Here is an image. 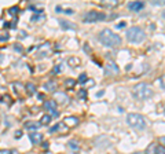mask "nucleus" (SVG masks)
Masks as SVG:
<instances>
[{"label":"nucleus","instance_id":"nucleus-18","mask_svg":"<svg viewBox=\"0 0 165 154\" xmlns=\"http://www.w3.org/2000/svg\"><path fill=\"white\" fill-rule=\"evenodd\" d=\"M74 85H76V80L67 79L66 81H65V87H66V88H73Z\"/></svg>","mask_w":165,"mask_h":154},{"label":"nucleus","instance_id":"nucleus-6","mask_svg":"<svg viewBox=\"0 0 165 154\" xmlns=\"http://www.w3.org/2000/svg\"><path fill=\"white\" fill-rule=\"evenodd\" d=\"M119 66L116 65V62H113V61H110L106 66H105V75L106 76H116L119 75Z\"/></svg>","mask_w":165,"mask_h":154},{"label":"nucleus","instance_id":"nucleus-20","mask_svg":"<svg viewBox=\"0 0 165 154\" xmlns=\"http://www.w3.org/2000/svg\"><path fill=\"white\" fill-rule=\"evenodd\" d=\"M67 62H69V65H78L80 64V59L78 58H76V57H72V58H69V61H67Z\"/></svg>","mask_w":165,"mask_h":154},{"label":"nucleus","instance_id":"nucleus-3","mask_svg":"<svg viewBox=\"0 0 165 154\" xmlns=\"http://www.w3.org/2000/svg\"><path fill=\"white\" fill-rule=\"evenodd\" d=\"M127 122H128L129 127L135 128V129H138V131H142L146 128V120H144V117L142 114H138V113H129L128 116H127Z\"/></svg>","mask_w":165,"mask_h":154},{"label":"nucleus","instance_id":"nucleus-19","mask_svg":"<svg viewBox=\"0 0 165 154\" xmlns=\"http://www.w3.org/2000/svg\"><path fill=\"white\" fill-rule=\"evenodd\" d=\"M155 147H157V144L151 143L149 147H147V150H146V154H154L155 153Z\"/></svg>","mask_w":165,"mask_h":154},{"label":"nucleus","instance_id":"nucleus-5","mask_svg":"<svg viewBox=\"0 0 165 154\" xmlns=\"http://www.w3.org/2000/svg\"><path fill=\"white\" fill-rule=\"evenodd\" d=\"M106 18V15L103 12H99V11H88L82 15V22L84 23H94V22L98 21H103Z\"/></svg>","mask_w":165,"mask_h":154},{"label":"nucleus","instance_id":"nucleus-24","mask_svg":"<svg viewBox=\"0 0 165 154\" xmlns=\"http://www.w3.org/2000/svg\"><path fill=\"white\" fill-rule=\"evenodd\" d=\"M87 80L88 79H87V75H85V73H81V75H80V77H78V81H80L81 84H84Z\"/></svg>","mask_w":165,"mask_h":154},{"label":"nucleus","instance_id":"nucleus-32","mask_svg":"<svg viewBox=\"0 0 165 154\" xmlns=\"http://www.w3.org/2000/svg\"><path fill=\"white\" fill-rule=\"evenodd\" d=\"M58 128H59V125H55V127H52L51 129H50V132H54V131H57Z\"/></svg>","mask_w":165,"mask_h":154},{"label":"nucleus","instance_id":"nucleus-35","mask_svg":"<svg viewBox=\"0 0 165 154\" xmlns=\"http://www.w3.org/2000/svg\"><path fill=\"white\" fill-rule=\"evenodd\" d=\"M162 15H164V17H165V11H164V14H162Z\"/></svg>","mask_w":165,"mask_h":154},{"label":"nucleus","instance_id":"nucleus-4","mask_svg":"<svg viewBox=\"0 0 165 154\" xmlns=\"http://www.w3.org/2000/svg\"><path fill=\"white\" fill-rule=\"evenodd\" d=\"M146 39V33L142 28L132 26L127 30V40L131 43H142Z\"/></svg>","mask_w":165,"mask_h":154},{"label":"nucleus","instance_id":"nucleus-21","mask_svg":"<svg viewBox=\"0 0 165 154\" xmlns=\"http://www.w3.org/2000/svg\"><path fill=\"white\" fill-rule=\"evenodd\" d=\"M154 154H165V147L164 146H157V147H155V153Z\"/></svg>","mask_w":165,"mask_h":154},{"label":"nucleus","instance_id":"nucleus-23","mask_svg":"<svg viewBox=\"0 0 165 154\" xmlns=\"http://www.w3.org/2000/svg\"><path fill=\"white\" fill-rule=\"evenodd\" d=\"M18 11H19V8L17 6H14V7H11L10 10H8V12H10L11 15H15V14H18Z\"/></svg>","mask_w":165,"mask_h":154},{"label":"nucleus","instance_id":"nucleus-29","mask_svg":"<svg viewBox=\"0 0 165 154\" xmlns=\"http://www.w3.org/2000/svg\"><path fill=\"white\" fill-rule=\"evenodd\" d=\"M160 143L161 146H165V136H161L160 138Z\"/></svg>","mask_w":165,"mask_h":154},{"label":"nucleus","instance_id":"nucleus-12","mask_svg":"<svg viewBox=\"0 0 165 154\" xmlns=\"http://www.w3.org/2000/svg\"><path fill=\"white\" fill-rule=\"evenodd\" d=\"M57 88H58V84L54 81V80H50V81H47L46 84H44V90L51 91V92H54Z\"/></svg>","mask_w":165,"mask_h":154},{"label":"nucleus","instance_id":"nucleus-28","mask_svg":"<svg viewBox=\"0 0 165 154\" xmlns=\"http://www.w3.org/2000/svg\"><path fill=\"white\" fill-rule=\"evenodd\" d=\"M80 96L85 99V98H87V92H85V91H80Z\"/></svg>","mask_w":165,"mask_h":154},{"label":"nucleus","instance_id":"nucleus-36","mask_svg":"<svg viewBox=\"0 0 165 154\" xmlns=\"http://www.w3.org/2000/svg\"><path fill=\"white\" fill-rule=\"evenodd\" d=\"M134 154H140V153H134Z\"/></svg>","mask_w":165,"mask_h":154},{"label":"nucleus","instance_id":"nucleus-11","mask_svg":"<svg viewBox=\"0 0 165 154\" xmlns=\"http://www.w3.org/2000/svg\"><path fill=\"white\" fill-rule=\"evenodd\" d=\"M55 98H57L58 101H59V103H62V105H66L67 102H69V96L65 95L63 92H55Z\"/></svg>","mask_w":165,"mask_h":154},{"label":"nucleus","instance_id":"nucleus-30","mask_svg":"<svg viewBox=\"0 0 165 154\" xmlns=\"http://www.w3.org/2000/svg\"><path fill=\"white\" fill-rule=\"evenodd\" d=\"M153 4H154V6H158V4L162 6V4H165V0H164V1H153Z\"/></svg>","mask_w":165,"mask_h":154},{"label":"nucleus","instance_id":"nucleus-22","mask_svg":"<svg viewBox=\"0 0 165 154\" xmlns=\"http://www.w3.org/2000/svg\"><path fill=\"white\" fill-rule=\"evenodd\" d=\"M69 147L72 150H78V144L76 140H72V142H69Z\"/></svg>","mask_w":165,"mask_h":154},{"label":"nucleus","instance_id":"nucleus-33","mask_svg":"<svg viewBox=\"0 0 165 154\" xmlns=\"http://www.w3.org/2000/svg\"><path fill=\"white\" fill-rule=\"evenodd\" d=\"M125 26V22H121V23H119V26L117 28H124Z\"/></svg>","mask_w":165,"mask_h":154},{"label":"nucleus","instance_id":"nucleus-13","mask_svg":"<svg viewBox=\"0 0 165 154\" xmlns=\"http://www.w3.org/2000/svg\"><path fill=\"white\" fill-rule=\"evenodd\" d=\"M41 124L40 122H36V121H28L25 122V128L26 129H29V131H36V129H39V127H40Z\"/></svg>","mask_w":165,"mask_h":154},{"label":"nucleus","instance_id":"nucleus-7","mask_svg":"<svg viewBox=\"0 0 165 154\" xmlns=\"http://www.w3.org/2000/svg\"><path fill=\"white\" fill-rule=\"evenodd\" d=\"M44 109H46V110H48V112L51 113L54 117L58 116L57 102H55V101H46V102H44Z\"/></svg>","mask_w":165,"mask_h":154},{"label":"nucleus","instance_id":"nucleus-17","mask_svg":"<svg viewBox=\"0 0 165 154\" xmlns=\"http://www.w3.org/2000/svg\"><path fill=\"white\" fill-rule=\"evenodd\" d=\"M51 120H52V117L50 116V114H46V116H43V117H41L40 124H41V125H48V124L51 122Z\"/></svg>","mask_w":165,"mask_h":154},{"label":"nucleus","instance_id":"nucleus-2","mask_svg":"<svg viewBox=\"0 0 165 154\" xmlns=\"http://www.w3.org/2000/svg\"><path fill=\"white\" fill-rule=\"evenodd\" d=\"M132 94L138 101H146V99H150L153 96V90L146 83H139L134 87Z\"/></svg>","mask_w":165,"mask_h":154},{"label":"nucleus","instance_id":"nucleus-34","mask_svg":"<svg viewBox=\"0 0 165 154\" xmlns=\"http://www.w3.org/2000/svg\"><path fill=\"white\" fill-rule=\"evenodd\" d=\"M96 95H98V96H102V95H103V91H99V92L96 94Z\"/></svg>","mask_w":165,"mask_h":154},{"label":"nucleus","instance_id":"nucleus-27","mask_svg":"<svg viewBox=\"0 0 165 154\" xmlns=\"http://www.w3.org/2000/svg\"><path fill=\"white\" fill-rule=\"evenodd\" d=\"M14 48H15V51H18V52H21V51H22V47H21L19 44H15V46H14Z\"/></svg>","mask_w":165,"mask_h":154},{"label":"nucleus","instance_id":"nucleus-14","mask_svg":"<svg viewBox=\"0 0 165 154\" xmlns=\"http://www.w3.org/2000/svg\"><path fill=\"white\" fill-rule=\"evenodd\" d=\"M48 52H50V44L46 43V44H43V46L40 47V50H39V55H40V57H46Z\"/></svg>","mask_w":165,"mask_h":154},{"label":"nucleus","instance_id":"nucleus-8","mask_svg":"<svg viewBox=\"0 0 165 154\" xmlns=\"http://www.w3.org/2000/svg\"><path fill=\"white\" fill-rule=\"evenodd\" d=\"M128 8L131 11H134V12H138V11L144 8V3H142V1H131L128 4Z\"/></svg>","mask_w":165,"mask_h":154},{"label":"nucleus","instance_id":"nucleus-1","mask_svg":"<svg viewBox=\"0 0 165 154\" xmlns=\"http://www.w3.org/2000/svg\"><path fill=\"white\" fill-rule=\"evenodd\" d=\"M99 41L102 43L103 46H106V47H119L121 46V37H120L119 35H116L113 30H110V29H103L102 32L99 33Z\"/></svg>","mask_w":165,"mask_h":154},{"label":"nucleus","instance_id":"nucleus-10","mask_svg":"<svg viewBox=\"0 0 165 154\" xmlns=\"http://www.w3.org/2000/svg\"><path fill=\"white\" fill-rule=\"evenodd\" d=\"M29 139H31V142L33 144H39L43 140V135L39 132H32L29 133Z\"/></svg>","mask_w":165,"mask_h":154},{"label":"nucleus","instance_id":"nucleus-25","mask_svg":"<svg viewBox=\"0 0 165 154\" xmlns=\"http://www.w3.org/2000/svg\"><path fill=\"white\" fill-rule=\"evenodd\" d=\"M8 39H10V35L6 33V35H1V36H0V41H7Z\"/></svg>","mask_w":165,"mask_h":154},{"label":"nucleus","instance_id":"nucleus-9","mask_svg":"<svg viewBox=\"0 0 165 154\" xmlns=\"http://www.w3.org/2000/svg\"><path fill=\"white\" fill-rule=\"evenodd\" d=\"M63 122H65V125H67V127H77L78 118L74 116H69V117H65V118H63Z\"/></svg>","mask_w":165,"mask_h":154},{"label":"nucleus","instance_id":"nucleus-26","mask_svg":"<svg viewBox=\"0 0 165 154\" xmlns=\"http://www.w3.org/2000/svg\"><path fill=\"white\" fill-rule=\"evenodd\" d=\"M160 84H161V87H162V88H164L165 90V75L162 76V77H161L160 79Z\"/></svg>","mask_w":165,"mask_h":154},{"label":"nucleus","instance_id":"nucleus-15","mask_svg":"<svg viewBox=\"0 0 165 154\" xmlns=\"http://www.w3.org/2000/svg\"><path fill=\"white\" fill-rule=\"evenodd\" d=\"M59 23H61V26L63 28V29H73V30L76 29V26L73 25L72 22L66 21V19H61V21H59Z\"/></svg>","mask_w":165,"mask_h":154},{"label":"nucleus","instance_id":"nucleus-16","mask_svg":"<svg viewBox=\"0 0 165 154\" xmlns=\"http://www.w3.org/2000/svg\"><path fill=\"white\" fill-rule=\"evenodd\" d=\"M25 88H26V94H28V95H33V94L36 92V85L32 84V83H28Z\"/></svg>","mask_w":165,"mask_h":154},{"label":"nucleus","instance_id":"nucleus-31","mask_svg":"<svg viewBox=\"0 0 165 154\" xmlns=\"http://www.w3.org/2000/svg\"><path fill=\"white\" fill-rule=\"evenodd\" d=\"M21 136H22V132H21V131H18V132L15 133V139H19Z\"/></svg>","mask_w":165,"mask_h":154}]
</instances>
